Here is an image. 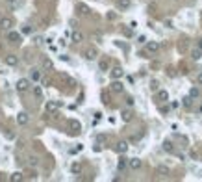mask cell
<instances>
[{
    "label": "cell",
    "mask_w": 202,
    "mask_h": 182,
    "mask_svg": "<svg viewBox=\"0 0 202 182\" xmlns=\"http://www.w3.org/2000/svg\"><path fill=\"white\" fill-rule=\"evenodd\" d=\"M52 67H54V65H52V60H50V58H45V60H43V69H48V71H50Z\"/></svg>",
    "instance_id": "cell-25"
},
{
    "label": "cell",
    "mask_w": 202,
    "mask_h": 182,
    "mask_svg": "<svg viewBox=\"0 0 202 182\" xmlns=\"http://www.w3.org/2000/svg\"><path fill=\"white\" fill-rule=\"evenodd\" d=\"M6 2H8V4H9V6H13V4H15V2H17V0H6Z\"/></svg>",
    "instance_id": "cell-39"
},
{
    "label": "cell",
    "mask_w": 202,
    "mask_h": 182,
    "mask_svg": "<svg viewBox=\"0 0 202 182\" xmlns=\"http://www.w3.org/2000/svg\"><path fill=\"white\" fill-rule=\"evenodd\" d=\"M4 61H6V65H9V67H17L20 60H19L17 54H8V56L4 58Z\"/></svg>",
    "instance_id": "cell-6"
},
{
    "label": "cell",
    "mask_w": 202,
    "mask_h": 182,
    "mask_svg": "<svg viewBox=\"0 0 202 182\" xmlns=\"http://www.w3.org/2000/svg\"><path fill=\"white\" fill-rule=\"evenodd\" d=\"M22 179H24V175H22L20 171H15V173H13V175L9 177V180H11V182H20Z\"/></svg>",
    "instance_id": "cell-20"
},
{
    "label": "cell",
    "mask_w": 202,
    "mask_h": 182,
    "mask_svg": "<svg viewBox=\"0 0 202 182\" xmlns=\"http://www.w3.org/2000/svg\"><path fill=\"white\" fill-rule=\"evenodd\" d=\"M8 41H9V43H15V45H19V43H22V34L15 32V30H9V32H8Z\"/></svg>",
    "instance_id": "cell-3"
},
{
    "label": "cell",
    "mask_w": 202,
    "mask_h": 182,
    "mask_svg": "<svg viewBox=\"0 0 202 182\" xmlns=\"http://www.w3.org/2000/svg\"><path fill=\"white\" fill-rule=\"evenodd\" d=\"M126 165H128V158L121 156V158H119V162H117V169H119V171H124V169H126Z\"/></svg>",
    "instance_id": "cell-17"
},
{
    "label": "cell",
    "mask_w": 202,
    "mask_h": 182,
    "mask_svg": "<svg viewBox=\"0 0 202 182\" xmlns=\"http://www.w3.org/2000/svg\"><path fill=\"white\" fill-rule=\"evenodd\" d=\"M69 124H71V128H72V132H76V134H78V132H80L82 130V124L78 121H71L69 123Z\"/></svg>",
    "instance_id": "cell-22"
},
{
    "label": "cell",
    "mask_w": 202,
    "mask_h": 182,
    "mask_svg": "<svg viewBox=\"0 0 202 182\" xmlns=\"http://www.w3.org/2000/svg\"><path fill=\"white\" fill-rule=\"evenodd\" d=\"M109 89H111L113 93H122V91H124V84H122L121 80H113L109 84Z\"/></svg>",
    "instance_id": "cell-8"
},
{
    "label": "cell",
    "mask_w": 202,
    "mask_h": 182,
    "mask_svg": "<svg viewBox=\"0 0 202 182\" xmlns=\"http://www.w3.org/2000/svg\"><path fill=\"white\" fill-rule=\"evenodd\" d=\"M132 117H134V113H132L130 110H122V112H121V119L124 123H130V121H132Z\"/></svg>",
    "instance_id": "cell-14"
},
{
    "label": "cell",
    "mask_w": 202,
    "mask_h": 182,
    "mask_svg": "<svg viewBox=\"0 0 202 182\" xmlns=\"http://www.w3.org/2000/svg\"><path fill=\"white\" fill-rule=\"evenodd\" d=\"M126 102H128V106H132V104H134V99H132V97H128V99H126Z\"/></svg>",
    "instance_id": "cell-38"
},
{
    "label": "cell",
    "mask_w": 202,
    "mask_h": 182,
    "mask_svg": "<svg viewBox=\"0 0 202 182\" xmlns=\"http://www.w3.org/2000/svg\"><path fill=\"white\" fill-rule=\"evenodd\" d=\"M34 30L30 28V26H22V34H32Z\"/></svg>",
    "instance_id": "cell-34"
},
{
    "label": "cell",
    "mask_w": 202,
    "mask_h": 182,
    "mask_svg": "<svg viewBox=\"0 0 202 182\" xmlns=\"http://www.w3.org/2000/svg\"><path fill=\"white\" fill-rule=\"evenodd\" d=\"M34 95H35V99H43V89L39 85H34Z\"/></svg>",
    "instance_id": "cell-26"
},
{
    "label": "cell",
    "mask_w": 202,
    "mask_h": 182,
    "mask_svg": "<svg viewBox=\"0 0 202 182\" xmlns=\"http://www.w3.org/2000/svg\"><path fill=\"white\" fill-rule=\"evenodd\" d=\"M199 48H202V39H199Z\"/></svg>",
    "instance_id": "cell-40"
},
{
    "label": "cell",
    "mask_w": 202,
    "mask_h": 182,
    "mask_svg": "<svg viewBox=\"0 0 202 182\" xmlns=\"http://www.w3.org/2000/svg\"><path fill=\"white\" fill-rule=\"evenodd\" d=\"M189 95H191L193 99H197V97H199V87H191V91H189Z\"/></svg>",
    "instance_id": "cell-30"
},
{
    "label": "cell",
    "mask_w": 202,
    "mask_h": 182,
    "mask_svg": "<svg viewBox=\"0 0 202 182\" xmlns=\"http://www.w3.org/2000/svg\"><path fill=\"white\" fill-rule=\"evenodd\" d=\"M160 48H162V45L158 41H146V52L148 54H156V52H160Z\"/></svg>",
    "instance_id": "cell-4"
},
{
    "label": "cell",
    "mask_w": 202,
    "mask_h": 182,
    "mask_svg": "<svg viewBox=\"0 0 202 182\" xmlns=\"http://www.w3.org/2000/svg\"><path fill=\"white\" fill-rule=\"evenodd\" d=\"M115 17H117V15H115L113 11H109V13H108V19H109V20H113V19H115Z\"/></svg>",
    "instance_id": "cell-35"
},
{
    "label": "cell",
    "mask_w": 202,
    "mask_h": 182,
    "mask_svg": "<svg viewBox=\"0 0 202 182\" xmlns=\"http://www.w3.org/2000/svg\"><path fill=\"white\" fill-rule=\"evenodd\" d=\"M60 110V102H54V101H48L45 104V112L46 113H56Z\"/></svg>",
    "instance_id": "cell-5"
},
{
    "label": "cell",
    "mask_w": 202,
    "mask_h": 182,
    "mask_svg": "<svg viewBox=\"0 0 202 182\" xmlns=\"http://www.w3.org/2000/svg\"><path fill=\"white\" fill-rule=\"evenodd\" d=\"M0 179H2V173H0Z\"/></svg>",
    "instance_id": "cell-41"
},
{
    "label": "cell",
    "mask_w": 202,
    "mask_h": 182,
    "mask_svg": "<svg viewBox=\"0 0 202 182\" xmlns=\"http://www.w3.org/2000/svg\"><path fill=\"white\" fill-rule=\"evenodd\" d=\"M165 26H167V28H174V26H173V20H165Z\"/></svg>",
    "instance_id": "cell-37"
},
{
    "label": "cell",
    "mask_w": 202,
    "mask_h": 182,
    "mask_svg": "<svg viewBox=\"0 0 202 182\" xmlns=\"http://www.w3.org/2000/svg\"><path fill=\"white\" fill-rule=\"evenodd\" d=\"M197 84L202 85V73H199V76H197Z\"/></svg>",
    "instance_id": "cell-36"
},
{
    "label": "cell",
    "mask_w": 202,
    "mask_h": 182,
    "mask_svg": "<svg viewBox=\"0 0 202 182\" xmlns=\"http://www.w3.org/2000/svg\"><path fill=\"white\" fill-rule=\"evenodd\" d=\"M150 89H152V91H158V89H160V84H158V80H152V82H150Z\"/></svg>",
    "instance_id": "cell-29"
},
{
    "label": "cell",
    "mask_w": 202,
    "mask_h": 182,
    "mask_svg": "<svg viewBox=\"0 0 202 182\" xmlns=\"http://www.w3.org/2000/svg\"><path fill=\"white\" fill-rule=\"evenodd\" d=\"M117 6H119L121 9H128V8L132 6V0H117Z\"/></svg>",
    "instance_id": "cell-21"
},
{
    "label": "cell",
    "mask_w": 202,
    "mask_h": 182,
    "mask_svg": "<svg viewBox=\"0 0 202 182\" xmlns=\"http://www.w3.org/2000/svg\"><path fill=\"white\" fill-rule=\"evenodd\" d=\"M30 85H32V82L28 80V78H20V80H17V84H15L17 91H20V93L28 91V89H30Z\"/></svg>",
    "instance_id": "cell-2"
},
{
    "label": "cell",
    "mask_w": 202,
    "mask_h": 182,
    "mask_svg": "<svg viewBox=\"0 0 202 182\" xmlns=\"http://www.w3.org/2000/svg\"><path fill=\"white\" fill-rule=\"evenodd\" d=\"M71 39L74 41V43H82V41H83V34L78 32V30H74V32H72V36H71Z\"/></svg>",
    "instance_id": "cell-15"
},
{
    "label": "cell",
    "mask_w": 202,
    "mask_h": 182,
    "mask_svg": "<svg viewBox=\"0 0 202 182\" xmlns=\"http://www.w3.org/2000/svg\"><path fill=\"white\" fill-rule=\"evenodd\" d=\"M109 76H111L113 80H121L122 76H124V71H122V67H119V65H117V67H113V69L109 71Z\"/></svg>",
    "instance_id": "cell-7"
},
{
    "label": "cell",
    "mask_w": 202,
    "mask_h": 182,
    "mask_svg": "<svg viewBox=\"0 0 202 182\" xmlns=\"http://www.w3.org/2000/svg\"><path fill=\"white\" fill-rule=\"evenodd\" d=\"M115 151H117L119 154H124V152L128 151V143H126V141H117V145H115Z\"/></svg>",
    "instance_id": "cell-13"
},
{
    "label": "cell",
    "mask_w": 202,
    "mask_h": 182,
    "mask_svg": "<svg viewBox=\"0 0 202 182\" xmlns=\"http://www.w3.org/2000/svg\"><path fill=\"white\" fill-rule=\"evenodd\" d=\"M156 99L160 102H167L169 101V91H165V89H158L156 91Z\"/></svg>",
    "instance_id": "cell-12"
},
{
    "label": "cell",
    "mask_w": 202,
    "mask_h": 182,
    "mask_svg": "<svg viewBox=\"0 0 202 182\" xmlns=\"http://www.w3.org/2000/svg\"><path fill=\"white\" fill-rule=\"evenodd\" d=\"M17 123H19L20 126L28 124V123H30V115H28L26 112H19V113H17Z\"/></svg>",
    "instance_id": "cell-9"
},
{
    "label": "cell",
    "mask_w": 202,
    "mask_h": 182,
    "mask_svg": "<svg viewBox=\"0 0 202 182\" xmlns=\"http://www.w3.org/2000/svg\"><path fill=\"white\" fill-rule=\"evenodd\" d=\"M108 67H109V63L104 60V61H100V71H108Z\"/></svg>",
    "instance_id": "cell-32"
},
{
    "label": "cell",
    "mask_w": 202,
    "mask_h": 182,
    "mask_svg": "<svg viewBox=\"0 0 202 182\" xmlns=\"http://www.w3.org/2000/svg\"><path fill=\"white\" fill-rule=\"evenodd\" d=\"M13 26H15V22H13L11 17H8V15H2V17H0V28H2V30H8V32H9Z\"/></svg>",
    "instance_id": "cell-1"
},
{
    "label": "cell",
    "mask_w": 202,
    "mask_h": 182,
    "mask_svg": "<svg viewBox=\"0 0 202 182\" xmlns=\"http://www.w3.org/2000/svg\"><path fill=\"white\" fill-rule=\"evenodd\" d=\"M163 151H165V152H174V145H173V141H169V140H167V141H163Z\"/></svg>",
    "instance_id": "cell-18"
},
{
    "label": "cell",
    "mask_w": 202,
    "mask_h": 182,
    "mask_svg": "<svg viewBox=\"0 0 202 182\" xmlns=\"http://www.w3.org/2000/svg\"><path fill=\"white\" fill-rule=\"evenodd\" d=\"M137 43H139V45H146V36H139V37H137Z\"/></svg>",
    "instance_id": "cell-33"
},
{
    "label": "cell",
    "mask_w": 202,
    "mask_h": 182,
    "mask_svg": "<svg viewBox=\"0 0 202 182\" xmlns=\"http://www.w3.org/2000/svg\"><path fill=\"white\" fill-rule=\"evenodd\" d=\"M97 56H98V52H97V48H87V50L83 52V58H85V60H89V61L97 60Z\"/></svg>",
    "instance_id": "cell-11"
},
{
    "label": "cell",
    "mask_w": 202,
    "mask_h": 182,
    "mask_svg": "<svg viewBox=\"0 0 202 182\" xmlns=\"http://www.w3.org/2000/svg\"><path fill=\"white\" fill-rule=\"evenodd\" d=\"M182 104L185 106V108H191V104H193V97H191V95L183 97V99H182Z\"/></svg>",
    "instance_id": "cell-23"
},
{
    "label": "cell",
    "mask_w": 202,
    "mask_h": 182,
    "mask_svg": "<svg viewBox=\"0 0 202 182\" xmlns=\"http://www.w3.org/2000/svg\"><path fill=\"white\" fill-rule=\"evenodd\" d=\"M30 78H32L34 82H35V80H39V78H41L39 71H37V69H32V71H30Z\"/></svg>",
    "instance_id": "cell-24"
},
{
    "label": "cell",
    "mask_w": 202,
    "mask_h": 182,
    "mask_svg": "<svg viewBox=\"0 0 202 182\" xmlns=\"http://www.w3.org/2000/svg\"><path fill=\"white\" fill-rule=\"evenodd\" d=\"M158 173H162V175H167V173H169V169H167L165 165H160V167H158Z\"/></svg>",
    "instance_id": "cell-31"
},
{
    "label": "cell",
    "mask_w": 202,
    "mask_h": 182,
    "mask_svg": "<svg viewBox=\"0 0 202 182\" xmlns=\"http://www.w3.org/2000/svg\"><path fill=\"white\" fill-rule=\"evenodd\" d=\"M200 58H202V48H193V50H191V60L199 61Z\"/></svg>",
    "instance_id": "cell-16"
},
{
    "label": "cell",
    "mask_w": 202,
    "mask_h": 182,
    "mask_svg": "<svg viewBox=\"0 0 202 182\" xmlns=\"http://www.w3.org/2000/svg\"><path fill=\"white\" fill-rule=\"evenodd\" d=\"M43 43H45V39H43L41 36H35V37H34V45H37V47H41Z\"/></svg>",
    "instance_id": "cell-27"
},
{
    "label": "cell",
    "mask_w": 202,
    "mask_h": 182,
    "mask_svg": "<svg viewBox=\"0 0 202 182\" xmlns=\"http://www.w3.org/2000/svg\"><path fill=\"white\" fill-rule=\"evenodd\" d=\"M71 173H74V175H80L82 173V163L80 162H74L71 165Z\"/></svg>",
    "instance_id": "cell-19"
},
{
    "label": "cell",
    "mask_w": 202,
    "mask_h": 182,
    "mask_svg": "<svg viewBox=\"0 0 202 182\" xmlns=\"http://www.w3.org/2000/svg\"><path fill=\"white\" fill-rule=\"evenodd\" d=\"M28 163H30V165H37V163H39V158H37V156H30V158H28Z\"/></svg>",
    "instance_id": "cell-28"
},
{
    "label": "cell",
    "mask_w": 202,
    "mask_h": 182,
    "mask_svg": "<svg viewBox=\"0 0 202 182\" xmlns=\"http://www.w3.org/2000/svg\"><path fill=\"white\" fill-rule=\"evenodd\" d=\"M141 165H143V162L139 160V158H130V160H128V167H130L132 171H137V169H141Z\"/></svg>",
    "instance_id": "cell-10"
}]
</instances>
